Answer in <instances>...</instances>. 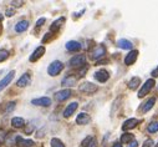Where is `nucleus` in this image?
<instances>
[{
  "instance_id": "1",
  "label": "nucleus",
  "mask_w": 158,
  "mask_h": 147,
  "mask_svg": "<svg viewBox=\"0 0 158 147\" xmlns=\"http://www.w3.org/2000/svg\"><path fill=\"white\" fill-rule=\"evenodd\" d=\"M62 70H64V64H62L61 61L56 60V61H52V62L49 65V67H48V74H49L50 76H57Z\"/></svg>"
},
{
  "instance_id": "2",
  "label": "nucleus",
  "mask_w": 158,
  "mask_h": 147,
  "mask_svg": "<svg viewBox=\"0 0 158 147\" xmlns=\"http://www.w3.org/2000/svg\"><path fill=\"white\" fill-rule=\"evenodd\" d=\"M78 89H80V91H82V92H85V94H90V95H91V94H95L98 87H97L95 84L86 81V82H82Z\"/></svg>"
},
{
  "instance_id": "3",
  "label": "nucleus",
  "mask_w": 158,
  "mask_h": 147,
  "mask_svg": "<svg viewBox=\"0 0 158 147\" xmlns=\"http://www.w3.org/2000/svg\"><path fill=\"white\" fill-rule=\"evenodd\" d=\"M69 64H70V66L80 67V66H82V65L86 64V56L85 55H75L73 57L70 59Z\"/></svg>"
},
{
  "instance_id": "4",
  "label": "nucleus",
  "mask_w": 158,
  "mask_h": 147,
  "mask_svg": "<svg viewBox=\"0 0 158 147\" xmlns=\"http://www.w3.org/2000/svg\"><path fill=\"white\" fill-rule=\"evenodd\" d=\"M153 85H154V80H153V79L147 80V81H146V84H144V85L142 86V89L139 90V92H138V97H139V99H142L143 96H146V95L152 90Z\"/></svg>"
},
{
  "instance_id": "5",
  "label": "nucleus",
  "mask_w": 158,
  "mask_h": 147,
  "mask_svg": "<svg viewBox=\"0 0 158 147\" xmlns=\"http://www.w3.org/2000/svg\"><path fill=\"white\" fill-rule=\"evenodd\" d=\"M106 55V48L103 45H98L95 48V50L91 52V57L94 60H100L101 57H103Z\"/></svg>"
},
{
  "instance_id": "6",
  "label": "nucleus",
  "mask_w": 158,
  "mask_h": 147,
  "mask_svg": "<svg viewBox=\"0 0 158 147\" xmlns=\"http://www.w3.org/2000/svg\"><path fill=\"white\" fill-rule=\"evenodd\" d=\"M94 78H95L98 82H106V81L110 79V74H108L106 70L101 69V70H98V71H96V72L94 74Z\"/></svg>"
},
{
  "instance_id": "7",
  "label": "nucleus",
  "mask_w": 158,
  "mask_h": 147,
  "mask_svg": "<svg viewBox=\"0 0 158 147\" xmlns=\"http://www.w3.org/2000/svg\"><path fill=\"white\" fill-rule=\"evenodd\" d=\"M44 54H45V48H44V46H39V48H36V49L34 50V52L30 55L29 60H30L31 62H35V61H37L39 59H40Z\"/></svg>"
},
{
  "instance_id": "8",
  "label": "nucleus",
  "mask_w": 158,
  "mask_h": 147,
  "mask_svg": "<svg viewBox=\"0 0 158 147\" xmlns=\"http://www.w3.org/2000/svg\"><path fill=\"white\" fill-rule=\"evenodd\" d=\"M90 122H91V117H90V115H87L85 112L78 114L77 117H76V124L80 125V126H85V125H87Z\"/></svg>"
},
{
  "instance_id": "9",
  "label": "nucleus",
  "mask_w": 158,
  "mask_h": 147,
  "mask_svg": "<svg viewBox=\"0 0 158 147\" xmlns=\"http://www.w3.org/2000/svg\"><path fill=\"white\" fill-rule=\"evenodd\" d=\"M14 75H15V71L13 70V71H10L9 74H8V75L5 76V78H3L2 80H0V91H2V90H4L10 82H11V80L14 79Z\"/></svg>"
},
{
  "instance_id": "10",
  "label": "nucleus",
  "mask_w": 158,
  "mask_h": 147,
  "mask_svg": "<svg viewBox=\"0 0 158 147\" xmlns=\"http://www.w3.org/2000/svg\"><path fill=\"white\" fill-rule=\"evenodd\" d=\"M137 57H138V51H137V50H131V51L126 55V57H125V64H126L127 66H131L133 62H136Z\"/></svg>"
},
{
  "instance_id": "11",
  "label": "nucleus",
  "mask_w": 158,
  "mask_h": 147,
  "mask_svg": "<svg viewBox=\"0 0 158 147\" xmlns=\"http://www.w3.org/2000/svg\"><path fill=\"white\" fill-rule=\"evenodd\" d=\"M32 105L35 106H43V107H49L51 105V100L49 97H39V99H34L31 101Z\"/></svg>"
},
{
  "instance_id": "12",
  "label": "nucleus",
  "mask_w": 158,
  "mask_h": 147,
  "mask_svg": "<svg viewBox=\"0 0 158 147\" xmlns=\"http://www.w3.org/2000/svg\"><path fill=\"white\" fill-rule=\"evenodd\" d=\"M70 96H71V91H70L69 89L60 90V91H57V92L55 94V99H56L57 101H65V100H67Z\"/></svg>"
},
{
  "instance_id": "13",
  "label": "nucleus",
  "mask_w": 158,
  "mask_h": 147,
  "mask_svg": "<svg viewBox=\"0 0 158 147\" xmlns=\"http://www.w3.org/2000/svg\"><path fill=\"white\" fill-rule=\"evenodd\" d=\"M137 124H139V120H137V119H128V120H126V121L123 122L122 130H123V131L132 130V128H135V127L137 126Z\"/></svg>"
},
{
  "instance_id": "14",
  "label": "nucleus",
  "mask_w": 158,
  "mask_h": 147,
  "mask_svg": "<svg viewBox=\"0 0 158 147\" xmlns=\"http://www.w3.org/2000/svg\"><path fill=\"white\" fill-rule=\"evenodd\" d=\"M77 107H78V103H77V102H71V103L65 108L64 117H70L71 115H73V112L77 110Z\"/></svg>"
},
{
  "instance_id": "15",
  "label": "nucleus",
  "mask_w": 158,
  "mask_h": 147,
  "mask_svg": "<svg viewBox=\"0 0 158 147\" xmlns=\"http://www.w3.org/2000/svg\"><path fill=\"white\" fill-rule=\"evenodd\" d=\"M117 46L122 50H131L133 48V44L127 39H120L117 41Z\"/></svg>"
},
{
  "instance_id": "16",
  "label": "nucleus",
  "mask_w": 158,
  "mask_h": 147,
  "mask_svg": "<svg viewBox=\"0 0 158 147\" xmlns=\"http://www.w3.org/2000/svg\"><path fill=\"white\" fill-rule=\"evenodd\" d=\"M66 50L69 51H78L81 50V44L78 41H75V40H71V41H67L66 45H65Z\"/></svg>"
},
{
  "instance_id": "17",
  "label": "nucleus",
  "mask_w": 158,
  "mask_h": 147,
  "mask_svg": "<svg viewBox=\"0 0 158 147\" xmlns=\"http://www.w3.org/2000/svg\"><path fill=\"white\" fill-rule=\"evenodd\" d=\"M15 145H16L18 147H31V146H34V141H32V140H25V138L18 136Z\"/></svg>"
},
{
  "instance_id": "18",
  "label": "nucleus",
  "mask_w": 158,
  "mask_h": 147,
  "mask_svg": "<svg viewBox=\"0 0 158 147\" xmlns=\"http://www.w3.org/2000/svg\"><path fill=\"white\" fill-rule=\"evenodd\" d=\"M30 81H31L30 75H29V74H24V75L18 80L16 85H18L19 87H25V86H27V85L30 84Z\"/></svg>"
},
{
  "instance_id": "19",
  "label": "nucleus",
  "mask_w": 158,
  "mask_h": 147,
  "mask_svg": "<svg viewBox=\"0 0 158 147\" xmlns=\"http://www.w3.org/2000/svg\"><path fill=\"white\" fill-rule=\"evenodd\" d=\"M76 76H73V75H69V76H66L62 81H61V84H62V86H67V87H71V86H75L76 85Z\"/></svg>"
},
{
  "instance_id": "20",
  "label": "nucleus",
  "mask_w": 158,
  "mask_h": 147,
  "mask_svg": "<svg viewBox=\"0 0 158 147\" xmlns=\"http://www.w3.org/2000/svg\"><path fill=\"white\" fill-rule=\"evenodd\" d=\"M64 23H65V18H64V16L59 18L57 20H55V21L51 24V26H50V31H51V32H56V31L62 26Z\"/></svg>"
},
{
  "instance_id": "21",
  "label": "nucleus",
  "mask_w": 158,
  "mask_h": 147,
  "mask_svg": "<svg viewBox=\"0 0 158 147\" xmlns=\"http://www.w3.org/2000/svg\"><path fill=\"white\" fill-rule=\"evenodd\" d=\"M27 27H29V21L27 20H20L15 25V31L16 32H24L27 30Z\"/></svg>"
},
{
  "instance_id": "22",
  "label": "nucleus",
  "mask_w": 158,
  "mask_h": 147,
  "mask_svg": "<svg viewBox=\"0 0 158 147\" xmlns=\"http://www.w3.org/2000/svg\"><path fill=\"white\" fill-rule=\"evenodd\" d=\"M16 138H18V133H9L6 135V138H5V143L8 147H11L16 143Z\"/></svg>"
},
{
  "instance_id": "23",
  "label": "nucleus",
  "mask_w": 158,
  "mask_h": 147,
  "mask_svg": "<svg viewBox=\"0 0 158 147\" xmlns=\"http://www.w3.org/2000/svg\"><path fill=\"white\" fill-rule=\"evenodd\" d=\"M11 125H13V127H15V128H21V127L25 125V121H24V119H21V117H13V119H11Z\"/></svg>"
},
{
  "instance_id": "24",
  "label": "nucleus",
  "mask_w": 158,
  "mask_h": 147,
  "mask_svg": "<svg viewBox=\"0 0 158 147\" xmlns=\"http://www.w3.org/2000/svg\"><path fill=\"white\" fill-rule=\"evenodd\" d=\"M82 147H96V140L92 136L86 137L82 141Z\"/></svg>"
},
{
  "instance_id": "25",
  "label": "nucleus",
  "mask_w": 158,
  "mask_h": 147,
  "mask_svg": "<svg viewBox=\"0 0 158 147\" xmlns=\"http://www.w3.org/2000/svg\"><path fill=\"white\" fill-rule=\"evenodd\" d=\"M154 103H156V100L152 97V99H148L147 101H146V103H143V107H142V111L143 112H148L149 110L154 106Z\"/></svg>"
},
{
  "instance_id": "26",
  "label": "nucleus",
  "mask_w": 158,
  "mask_h": 147,
  "mask_svg": "<svg viewBox=\"0 0 158 147\" xmlns=\"http://www.w3.org/2000/svg\"><path fill=\"white\" fill-rule=\"evenodd\" d=\"M139 84H141V79L139 78H132L130 81H128V87L131 89V90H136L138 86H139Z\"/></svg>"
},
{
  "instance_id": "27",
  "label": "nucleus",
  "mask_w": 158,
  "mask_h": 147,
  "mask_svg": "<svg viewBox=\"0 0 158 147\" xmlns=\"http://www.w3.org/2000/svg\"><path fill=\"white\" fill-rule=\"evenodd\" d=\"M135 140V136H133V133H123L122 136H121V142L122 143H130V142H132Z\"/></svg>"
},
{
  "instance_id": "28",
  "label": "nucleus",
  "mask_w": 158,
  "mask_h": 147,
  "mask_svg": "<svg viewBox=\"0 0 158 147\" xmlns=\"http://www.w3.org/2000/svg\"><path fill=\"white\" fill-rule=\"evenodd\" d=\"M147 130H148L149 133H156V132H158V121L151 122V124L147 126Z\"/></svg>"
},
{
  "instance_id": "29",
  "label": "nucleus",
  "mask_w": 158,
  "mask_h": 147,
  "mask_svg": "<svg viewBox=\"0 0 158 147\" xmlns=\"http://www.w3.org/2000/svg\"><path fill=\"white\" fill-rule=\"evenodd\" d=\"M8 57H9V51L5 49H0V62L5 61Z\"/></svg>"
},
{
  "instance_id": "30",
  "label": "nucleus",
  "mask_w": 158,
  "mask_h": 147,
  "mask_svg": "<svg viewBox=\"0 0 158 147\" xmlns=\"http://www.w3.org/2000/svg\"><path fill=\"white\" fill-rule=\"evenodd\" d=\"M50 143H51V147H65L64 143L61 142V140H59V138H52Z\"/></svg>"
},
{
  "instance_id": "31",
  "label": "nucleus",
  "mask_w": 158,
  "mask_h": 147,
  "mask_svg": "<svg viewBox=\"0 0 158 147\" xmlns=\"http://www.w3.org/2000/svg\"><path fill=\"white\" fill-rule=\"evenodd\" d=\"M15 105H16V103H15L14 101H11V102L8 103V106H6V114H9V112L13 111V110L15 108Z\"/></svg>"
},
{
  "instance_id": "32",
  "label": "nucleus",
  "mask_w": 158,
  "mask_h": 147,
  "mask_svg": "<svg viewBox=\"0 0 158 147\" xmlns=\"http://www.w3.org/2000/svg\"><path fill=\"white\" fill-rule=\"evenodd\" d=\"M5 138H6V132H5L4 130H2V128H0V142L5 141Z\"/></svg>"
},
{
  "instance_id": "33",
  "label": "nucleus",
  "mask_w": 158,
  "mask_h": 147,
  "mask_svg": "<svg viewBox=\"0 0 158 147\" xmlns=\"http://www.w3.org/2000/svg\"><path fill=\"white\" fill-rule=\"evenodd\" d=\"M34 128H35V125L34 124H29V127L25 128V133H31L34 131Z\"/></svg>"
},
{
  "instance_id": "34",
  "label": "nucleus",
  "mask_w": 158,
  "mask_h": 147,
  "mask_svg": "<svg viewBox=\"0 0 158 147\" xmlns=\"http://www.w3.org/2000/svg\"><path fill=\"white\" fill-rule=\"evenodd\" d=\"M152 145H153V141L151 138H147L143 143V147H152Z\"/></svg>"
},
{
  "instance_id": "35",
  "label": "nucleus",
  "mask_w": 158,
  "mask_h": 147,
  "mask_svg": "<svg viewBox=\"0 0 158 147\" xmlns=\"http://www.w3.org/2000/svg\"><path fill=\"white\" fill-rule=\"evenodd\" d=\"M45 23V18H40L37 21H36V27H40V26H43V24Z\"/></svg>"
},
{
  "instance_id": "36",
  "label": "nucleus",
  "mask_w": 158,
  "mask_h": 147,
  "mask_svg": "<svg viewBox=\"0 0 158 147\" xmlns=\"http://www.w3.org/2000/svg\"><path fill=\"white\" fill-rule=\"evenodd\" d=\"M87 70H89V67H87V65H85V66L81 69V71H80V76H85V74L87 72Z\"/></svg>"
},
{
  "instance_id": "37",
  "label": "nucleus",
  "mask_w": 158,
  "mask_h": 147,
  "mask_svg": "<svg viewBox=\"0 0 158 147\" xmlns=\"http://www.w3.org/2000/svg\"><path fill=\"white\" fill-rule=\"evenodd\" d=\"M127 147H138V142H137L136 140H133L132 142H130V143H128V146H127Z\"/></svg>"
},
{
  "instance_id": "38",
  "label": "nucleus",
  "mask_w": 158,
  "mask_h": 147,
  "mask_svg": "<svg viewBox=\"0 0 158 147\" xmlns=\"http://www.w3.org/2000/svg\"><path fill=\"white\" fill-rule=\"evenodd\" d=\"M152 76H153V78H157V76H158V66L152 71Z\"/></svg>"
},
{
  "instance_id": "39",
  "label": "nucleus",
  "mask_w": 158,
  "mask_h": 147,
  "mask_svg": "<svg viewBox=\"0 0 158 147\" xmlns=\"http://www.w3.org/2000/svg\"><path fill=\"white\" fill-rule=\"evenodd\" d=\"M14 15V10L13 9H8L6 10V16H13Z\"/></svg>"
},
{
  "instance_id": "40",
  "label": "nucleus",
  "mask_w": 158,
  "mask_h": 147,
  "mask_svg": "<svg viewBox=\"0 0 158 147\" xmlns=\"http://www.w3.org/2000/svg\"><path fill=\"white\" fill-rule=\"evenodd\" d=\"M50 35H51V34H46V36H45V38L43 39V43H46V41L49 40V38H50Z\"/></svg>"
},
{
  "instance_id": "41",
  "label": "nucleus",
  "mask_w": 158,
  "mask_h": 147,
  "mask_svg": "<svg viewBox=\"0 0 158 147\" xmlns=\"http://www.w3.org/2000/svg\"><path fill=\"white\" fill-rule=\"evenodd\" d=\"M112 147H122V145L120 143V142H116V143H113V146Z\"/></svg>"
},
{
  "instance_id": "42",
  "label": "nucleus",
  "mask_w": 158,
  "mask_h": 147,
  "mask_svg": "<svg viewBox=\"0 0 158 147\" xmlns=\"http://www.w3.org/2000/svg\"><path fill=\"white\" fill-rule=\"evenodd\" d=\"M3 19H4V15H2V14H0V23L3 21Z\"/></svg>"
},
{
  "instance_id": "43",
  "label": "nucleus",
  "mask_w": 158,
  "mask_h": 147,
  "mask_svg": "<svg viewBox=\"0 0 158 147\" xmlns=\"http://www.w3.org/2000/svg\"><path fill=\"white\" fill-rule=\"evenodd\" d=\"M156 147H158V143H157V146H156Z\"/></svg>"
}]
</instances>
